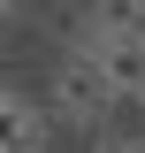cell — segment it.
<instances>
[{"label":"cell","instance_id":"cell-4","mask_svg":"<svg viewBox=\"0 0 145 153\" xmlns=\"http://www.w3.org/2000/svg\"><path fill=\"white\" fill-rule=\"evenodd\" d=\"M76 38H145V0H84Z\"/></svg>","mask_w":145,"mask_h":153},{"label":"cell","instance_id":"cell-5","mask_svg":"<svg viewBox=\"0 0 145 153\" xmlns=\"http://www.w3.org/2000/svg\"><path fill=\"white\" fill-rule=\"evenodd\" d=\"M0 16H8V23H23V16H31V0H0Z\"/></svg>","mask_w":145,"mask_h":153},{"label":"cell","instance_id":"cell-1","mask_svg":"<svg viewBox=\"0 0 145 153\" xmlns=\"http://www.w3.org/2000/svg\"><path fill=\"white\" fill-rule=\"evenodd\" d=\"M115 100H122V92L107 84V69H99L92 54H61V61H54L46 107H54L61 123H84V130H92V123H107V115H115Z\"/></svg>","mask_w":145,"mask_h":153},{"label":"cell","instance_id":"cell-3","mask_svg":"<svg viewBox=\"0 0 145 153\" xmlns=\"http://www.w3.org/2000/svg\"><path fill=\"white\" fill-rule=\"evenodd\" d=\"M0 115H8V153H46V146H54V123H61V115L46 107V100L0 92Z\"/></svg>","mask_w":145,"mask_h":153},{"label":"cell","instance_id":"cell-2","mask_svg":"<svg viewBox=\"0 0 145 153\" xmlns=\"http://www.w3.org/2000/svg\"><path fill=\"white\" fill-rule=\"evenodd\" d=\"M76 54L99 61L122 100H145V38H76Z\"/></svg>","mask_w":145,"mask_h":153}]
</instances>
